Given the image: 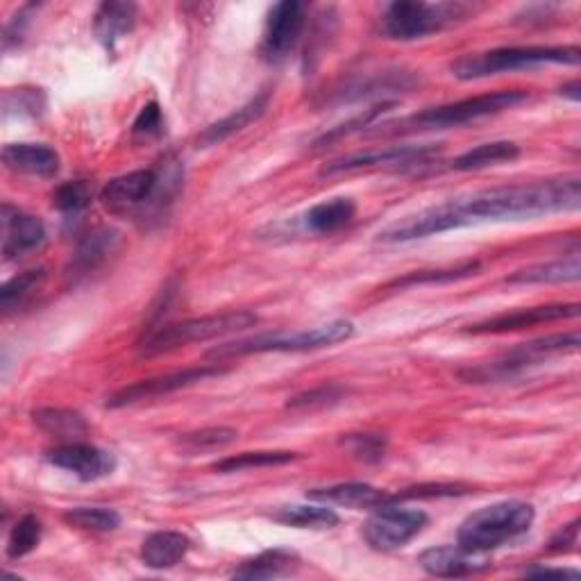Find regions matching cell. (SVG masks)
<instances>
[{"instance_id":"cell-24","label":"cell","mask_w":581,"mask_h":581,"mask_svg":"<svg viewBox=\"0 0 581 581\" xmlns=\"http://www.w3.org/2000/svg\"><path fill=\"white\" fill-rule=\"evenodd\" d=\"M32 422L44 434L64 443L80 441L89 432V424L83 413L62 407H44L32 411Z\"/></svg>"},{"instance_id":"cell-6","label":"cell","mask_w":581,"mask_h":581,"mask_svg":"<svg viewBox=\"0 0 581 581\" xmlns=\"http://www.w3.org/2000/svg\"><path fill=\"white\" fill-rule=\"evenodd\" d=\"M475 14L469 3H422V0H402L391 3L381 17V32L394 42H416L430 34L443 32Z\"/></svg>"},{"instance_id":"cell-8","label":"cell","mask_w":581,"mask_h":581,"mask_svg":"<svg viewBox=\"0 0 581 581\" xmlns=\"http://www.w3.org/2000/svg\"><path fill=\"white\" fill-rule=\"evenodd\" d=\"M177 182H180L177 166H169V173L141 169L109 180L100 191V201L111 212H128L154 201L158 193H162V196H171V189Z\"/></svg>"},{"instance_id":"cell-29","label":"cell","mask_w":581,"mask_h":581,"mask_svg":"<svg viewBox=\"0 0 581 581\" xmlns=\"http://www.w3.org/2000/svg\"><path fill=\"white\" fill-rule=\"evenodd\" d=\"M482 263L480 261H463L459 266L450 268H434V270H413L405 278H398L394 282L386 284V289H411V287H422V284H448V282H459L466 280L471 276L480 273Z\"/></svg>"},{"instance_id":"cell-14","label":"cell","mask_w":581,"mask_h":581,"mask_svg":"<svg viewBox=\"0 0 581 581\" xmlns=\"http://www.w3.org/2000/svg\"><path fill=\"white\" fill-rule=\"evenodd\" d=\"M439 146H391L384 150H370V152H357L351 158H341L330 162L321 175H338V173H353L362 169H377V166H402V164H422L437 154Z\"/></svg>"},{"instance_id":"cell-30","label":"cell","mask_w":581,"mask_h":581,"mask_svg":"<svg viewBox=\"0 0 581 581\" xmlns=\"http://www.w3.org/2000/svg\"><path fill=\"white\" fill-rule=\"evenodd\" d=\"M44 282H46V268H30L25 273L6 282L3 289H0V309H3V314L10 316L12 312H17V309L28 304L32 295L44 287Z\"/></svg>"},{"instance_id":"cell-21","label":"cell","mask_w":581,"mask_h":581,"mask_svg":"<svg viewBox=\"0 0 581 581\" xmlns=\"http://www.w3.org/2000/svg\"><path fill=\"white\" fill-rule=\"evenodd\" d=\"M139 8L135 3H114L107 0L94 14V34L98 42L111 51L135 30Z\"/></svg>"},{"instance_id":"cell-44","label":"cell","mask_w":581,"mask_h":581,"mask_svg":"<svg viewBox=\"0 0 581 581\" xmlns=\"http://www.w3.org/2000/svg\"><path fill=\"white\" fill-rule=\"evenodd\" d=\"M527 577H570V579H579L581 572L572 570V568H548V566H536L525 570Z\"/></svg>"},{"instance_id":"cell-11","label":"cell","mask_w":581,"mask_h":581,"mask_svg":"<svg viewBox=\"0 0 581 581\" xmlns=\"http://www.w3.org/2000/svg\"><path fill=\"white\" fill-rule=\"evenodd\" d=\"M304 6L298 0H282V3L273 6L266 19L263 30V55L270 62L284 60L295 44L300 42L302 30H304Z\"/></svg>"},{"instance_id":"cell-35","label":"cell","mask_w":581,"mask_h":581,"mask_svg":"<svg viewBox=\"0 0 581 581\" xmlns=\"http://www.w3.org/2000/svg\"><path fill=\"white\" fill-rule=\"evenodd\" d=\"M42 520L32 514H25L10 531L8 538V557L10 559H23L25 555L34 552L36 546L42 544Z\"/></svg>"},{"instance_id":"cell-7","label":"cell","mask_w":581,"mask_h":581,"mask_svg":"<svg viewBox=\"0 0 581 581\" xmlns=\"http://www.w3.org/2000/svg\"><path fill=\"white\" fill-rule=\"evenodd\" d=\"M259 323V316L252 312H225L203 319H189L182 323L162 325L152 334L143 336L139 341V347L143 355H162L175 347L189 345V343H203L212 338H220L227 334H237L244 330H250Z\"/></svg>"},{"instance_id":"cell-39","label":"cell","mask_w":581,"mask_h":581,"mask_svg":"<svg viewBox=\"0 0 581 581\" xmlns=\"http://www.w3.org/2000/svg\"><path fill=\"white\" fill-rule=\"evenodd\" d=\"M341 445L364 463H377L386 454V439L379 434H347Z\"/></svg>"},{"instance_id":"cell-45","label":"cell","mask_w":581,"mask_h":581,"mask_svg":"<svg viewBox=\"0 0 581 581\" xmlns=\"http://www.w3.org/2000/svg\"><path fill=\"white\" fill-rule=\"evenodd\" d=\"M581 85H579V80H572L570 85H566L563 89H561V94L566 96V98H570V100H574V103H579V98H581Z\"/></svg>"},{"instance_id":"cell-43","label":"cell","mask_w":581,"mask_h":581,"mask_svg":"<svg viewBox=\"0 0 581 581\" xmlns=\"http://www.w3.org/2000/svg\"><path fill=\"white\" fill-rule=\"evenodd\" d=\"M579 540V520H572L568 527H563L550 544V550L552 552H563V550H570L577 546Z\"/></svg>"},{"instance_id":"cell-26","label":"cell","mask_w":581,"mask_h":581,"mask_svg":"<svg viewBox=\"0 0 581 581\" xmlns=\"http://www.w3.org/2000/svg\"><path fill=\"white\" fill-rule=\"evenodd\" d=\"M300 566V557L291 550H266L255 559L241 563L232 579H278L291 574Z\"/></svg>"},{"instance_id":"cell-13","label":"cell","mask_w":581,"mask_h":581,"mask_svg":"<svg viewBox=\"0 0 581 581\" xmlns=\"http://www.w3.org/2000/svg\"><path fill=\"white\" fill-rule=\"evenodd\" d=\"M579 312H581V306L577 302H570V304L529 306V309H518V312L499 314V316L486 319L482 323H475L466 332L469 334H507V332H520V330L536 327V325H548V323H557V321L577 319Z\"/></svg>"},{"instance_id":"cell-15","label":"cell","mask_w":581,"mask_h":581,"mask_svg":"<svg viewBox=\"0 0 581 581\" xmlns=\"http://www.w3.org/2000/svg\"><path fill=\"white\" fill-rule=\"evenodd\" d=\"M3 259L17 261L34 250H39L46 241V227L36 216L23 214L12 209L10 205L3 207Z\"/></svg>"},{"instance_id":"cell-22","label":"cell","mask_w":581,"mask_h":581,"mask_svg":"<svg viewBox=\"0 0 581 581\" xmlns=\"http://www.w3.org/2000/svg\"><path fill=\"white\" fill-rule=\"evenodd\" d=\"M191 550V540L182 531H154L141 544V561L152 570L177 566Z\"/></svg>"},{"instance_id":"cell-16","label":"cell","mask_w":581,"mask_h":581,"mask_svg":"<svg viewBox=\"0 0 581 581\" xmlns=\"http://www.w3.org/2000/svg\"><path fill=\"white\" fill-rule=\"evenodd\" d=\"M418 566L432 577L454 579V577L477 574L488 563L484 561V555H473L469 550H463L461 546H443V548L424 550L418 557Z\"/></svg>"},{"instance_id":"cell-9","label":"cell","mask_w":581,"mask_h":581,"mask_svg":"<svg viewBox=\"0 0 581 581\" xmlns=\"http://www.w3.org/2000/svg\"><path fill=\"white\" fill-rule=\"evenodd\" d=\"M430 518L424 512L418 509H400L389 505L377 507V512L364 525L366 544L377 552H391L400 550L428 527Z\"/></svg>"},{"instance_id":"cell-28","label":"cell","mask_w":581,"mask_h":581,"mask_svg":"<svg viewBox=\"0 0 581 581\" xmlns=\"http://www.w3.org/2000/svg\"><path fill=\"white\" fill-rule=\"evenodd\" d=\"M300 454L287 452V450H259V452H241L237 456H227L214 463L216 473H241V471H255V469H273V466H287V463L298 461Z\"/></svg>"},{"instance_id":"cell-31","label":"cell","mask_w":581,"mask_h":581,"mask_svg":"<svg viewBox=\"0 0 581 581\" xmlns=\"http://www.w3.org/2000/svg\"><path fill=\"white\" fill-rule=\"evenodd\" d=\"M273 520L298 529H332L341 523V518L323 505H289L278 509L273 514Z\"/></svg>"},{"instance_id":"cell-2","label":"cell","mask_w":581,"mask_h":581,"mask_svg":"<svg viewBox=\"0 0 581 581\" xmlns=\"http://www.w3.org/2000/svg\"><path fill=\"white\" fill-rule=\"evenodd\" d=\"M529 98L527 92L523 89H502L466 100H456L450 105L432 107L424 109L420 114L409 116V119H402L398 123H386L375 130V135H405V132H428V130H450V128H461L469 126L473 121L486 119V116L499 114L514 109L523 105Z\"/></svg>"},{"instance_id":"cell-34","label":"cell","mask_w":581,"mask_h":581,"mask_svg":"<svg viewBox=\"0 0 581 581\" xmlns=\"http://www.w3.org/2000/svg\"><path fill=\"white\" fill-rule=\"evenodd\" d=\"M237 437H239V432L232 430V428H205V430H198V432L184 434L177 443H180L182 452L193 456V454L223 450V448L235 443Z\"/></svg>"},{"instance_id":"cell-5","label":"cell","mask_w":581,"mask_h":581,"mask_svg":"<svg viewBox=\"0 0 581 581\" xmlns=\"http://www.w3.org/2000/svg\"><path fill=\"white\" fill-rule=\"evenodd\" d=\"M581 51L577 46H523V49H495L486 53L463 55L452 62L450 71L459 80H480L497 73L534 68L546 64L577 66Z\"/></svg>"},{"instance_id":"cell-37","label":"cell","mask_w":581,"mask_h":581,"mask_svg":"<svg viewBox=\"0 0 581 581\" xmlns=\"http://www.w3.org/2000/svg\"><path fill=\"white\" fill-rule=\"evenodd\" d=\"M94 198V189L89 182L85 180H75V182H66L62 184L55 193H53V205L62 212V214H80L89 207Z\"/></svg>"},{"instance_id":"cell-38","label":"cell","mask_w":581,"mask_h":581,"mask_svg":"<svg viewBox=\"0 0 581 581\" xmlns=\"http://www.w3.org/2000/svg\"><path fill=\"white\" fill-rule=\"evenodd\" d=\"M345 396H347V389H343V386L323 384V386H319V389L304 391V394L291 398L287 402V407L293 411H319V409H327V407L338 405Z\"/></svg>"},{"instance_id":"cell-32","label":"cell","mask_w":581,"mask_h":581,"mask_svg":"<svg viewBox=\"0 0 581 581\" xmlns=\"http://www.w3.org/2000/svg\"><path fill=\"white\" fill-rule=\"evenodd\" d=\"M577 347H579V332H568V334H552V336H544V338L523 343L520 347H516V351H512V355L520 357L523 362H527L531 366L548 355L577 351Z\"/></svg>"},{"instance_id":"cell-33","label":"cell","mask_w":581,"mask_h":581,"mask_svg":"<svg viewBox=\"0 0 581 581\" xmlns=\"http://www.w3.org/2000/svg\"><path fill=\"white\" fill-rule=\"evenodd\" d=\"M62 518L66 525H71L75 529L96 531V534L116 531L121 527V516L116 514L114 509H107V507H73V509L64 512Z\"/></svg>"},{"instance_id":"cell-20","label":"cell","mask_w":581,"mask_h":581,"mask_svg":"<svg viewBox=\"0 0 581 581\" xmlns=\"http://www.w3.org/2000/svg\"><path fill=\"white\" fill-rule=\"evenodd\" d=\"M268 103H270V94L268 92H261L257 94L252 100H248L244 107L235 109L232 114H227L225 119L212 123L209 128H205L201 135H198V146L201 148H212V146H218L223 143L225 139H229L232 135H237L241 130H246L248 126H252L255 121H259L261 116L266 114L268 109Z\"/></svg>"},{"instance_id":"cell-41","label":"cell","mask_w":581,"mask_h":581,"mask_svg":"<svg viewBox=\"0 0 581 581\" xmlns=\"http://www.w3.org/2000/svg\"><path fill=\"white\" fill-rule=\"evenodd\" d=\"M471 486L466 484H420L405 488L402 493L394 495V502L398 499H434V497H459L469 495Z\"/></svg>"},{"instance_id":"cell-12","label":"cell","mask_w":581,"mask_h":581,"mask_svg":"<svg viewBox=\"0 0 581 581\" xmlns=\"http://www.w3.org/2000/svg\"><path fill=\"white\" fill-rule=\"evenodd\" d=\"M46 459L55 469L75 475L80 482H98L116 471V459L111 452L83 441L64 443L51 450Z\"/></svg>"},{"instance_id":"cell-40","label":"cell","mask_w":581,"mask_h":581,"mask_svg":"<svg viewBox=\"0 0 581 581\" xmlns=\"http://www.w3.org/2000/svg\"><path fill=\"white\" fill-rule=\"evenodd\" d=\"M3 107H6V116L10 114L39 116L44 111L46 100L39 89H8L3 98Z\"/></svg>"},{"instance_id":"cell-4","label":"cell","mask_w":581,"mask_h":581,"mask_svg":"<svg viewBox=\"0 0 581 581\" xmlns=\"http://www.w3.org/2000/svg\"><path fill=\"white\" fill-rule=\"evenodd\" d=\"M355 336V325L351 321H332L312 330H302L293 334H257L244 341L216 345L207 353V359L223 362L232 357L246 355H263V353H309L323 351L336 343H343Z\"/></svg>"},{"instance_id":"cell-18","label":"cell","mask_w":581,"mask_h":581,"mask_svg":"<svg viewBox=\"0 0 581 581\" xmlns=\"http://www.w3.org/2000/svg\"><path fill=\"white\" fill-rule=\"evenodd\" d=\"M3 164L21 175L55 177L60 173V154L46 143H10L3 148Z\"/></svg>"},{"instance_id":"cell-42","label":"cell","mask_w":581,"mask_h":581,"mask_svg":"<svg viewBox=\"0 0 581 581\" xmlns=\"http://www.w3.org/2000/svg\"><path fill=\"white\" fill-rule=\"evenodd\" d=\"M164 132V114L160 103H148L141 107L139 116L132 123V135L139 139H152Z\"/></svg>"},{"instance_id":"cell-36","label":"cell","mask_w":581,"mask_h":581,"mask_svg":"<svg viewBox=\"0 0 581 581\" xmlns=\"http://www.w3.org/2000/svg\"><path fill=\"white\" fill-rule=\"evenodd\" d=\"M391 107H394V103H379V105H373L370 109H364L362 114L353 116L351 121H345V123L332 128L330 132L321 135V137L314 141V146H316V148H325V146H330V143H334V141H341V139L347 137V135L359 132V130L373 126V123L379 119V116H384V114L389 111Z\"/></svg>"},{"instance_id":"cell-3","label":"cell","mask_w":581,"mask_h":581,"mask_svg":"<svg viewBox=\"0 0 581 581\" xmlns=\"http://www.w3.org/2000/svg\"><path fill=\"white\" fill-rule=\"evenodd\" d=\"M534 507L523 499H505L484 507L461 523L456 546L473 555H486L523 536L534 523Z\"/></svg>"},{"instance_id":"cell-25","label":"cell","mask_w":581,"mask_h":581,"mask_svg":"<svg viewBox=\"0 0 581 581\" xmlns=\"http://www.w3.org/2000/svg\"><path fill=\"white\" fill-rule=\"evenodd\" d=\"M581 276L579 252H572L568 259L536 263L523 270H516L505 282L507 284H561V282H577Z\"/></svg>"},{"instance_id":"cell-19","label":"cell","mask_w":581,"mask_h":581,"mask_svg":"<svg viewBox=\"0 0 581 581\" xmlns=\"http://www.w3.org/2000/svg\"><path fill=\"white\" fill-rule=\"evenodd\" d=\"M306 497L323 502V505H338L347 509H377L394 502V495L362 482H345L325 488H314L306 493Z\"/></svg>"},{"instance_id":"cell-27","label":"cell","mask_w":581,"mask_h":581,"mask_svg":"<svg viewBox=\"0 0 581 581\" xmlns=\"http://www.w3.org/2000/svg\"><path fill=\"white\" fill-rule=\"evenodd\" d=\"M518 158H520V146H516L514 141H491L459 154V158L452 162V169L469 173V171H482L488 166L514 162Z\"/></svg>"},{"instance_id":"cell-17","label":"cell","mask_w":581,"mask_h":581,"mask_svg":"<svg viewBox=\"0 0 581 581\" xmlns=\"http://www.w3.org/2000/svg\"><path fill=\"white\" fill-rule=\"evenodd\" d=\"M121 244V235L116 229H94L92 235H87L80 244H77V250L73 252L71 266H68V278L83 280L92 276L94 270H98Z\"/></svg>"},{"instance_id":"cell-23","label":"cell","mask_w":581,"mask_h":581,"mask_svg":"<svg viewBox=\"0 0 581 581\" xmlns=\"http://www.w3.org/2000/svg\"><path fill=\"white\" fill-rule=\"evenodd\" d=\"M357 214V205L351 198H332L314 205L302 216V227L312 235L330 237L341 232L345 225H351Z\"/></svg>"},{"instance_id":"cell-10","label":"cell","mask_w":581,"mask_h":581,"mask_svg":"<svg viewBox=\"0 0 581 581\" xmlns=\"http://www.w3.org/2000/svg\"><path fill=\"white\" fill-rule=\"evenodd\" d=\"M223 373H225V368H220L218 364H207V366H193V368H184L177 373L141 379V381H135L130 386H123L121 391H116L114 396H109L107 407L109 409H123V407H132V405H139V402L152 400V398L171 396L175 391L189 389V386H193V384L218 377Z\"/></svg>"},{"instance_id":"cell-1","label":"cell","mask_w":581,"mask_h":581,"mask_svg":"<svg viewBox=\"0 0 581 581\" xmlns=\"http://www.w3.org/2000/svg\"><path fill=\"white\" fill-rule=\"evenodd\" d=\"M456 229L477 220H523L581 207L579 177L497 186L445 203Z\"/></svg>"}]
</instances>
